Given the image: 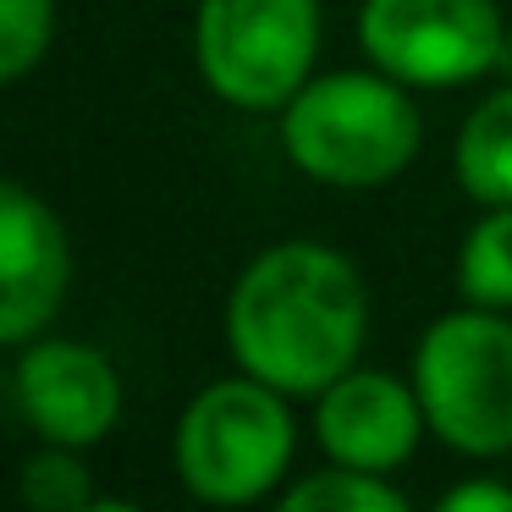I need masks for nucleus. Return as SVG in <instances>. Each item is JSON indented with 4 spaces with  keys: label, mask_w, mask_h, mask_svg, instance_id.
<instances>
[{
    "label": "nucleus",
    "mask_w": 512,
    "mask_h": 512,
    "mask_svg": "<svg viewBox=\"0 0 512 512\" xmlns=\"http://www.w3.org/2000/svg\"><path fill=\"white\" fill-rule=\"evenodd\" d=\"M369 292L353 259L325 243H276L237 276L226 298V342L237 369L287 397H320L358 364Z\"/></svg>",
    "instance_id": "obj_1"
},
{
    "label": "nucleus",
    "mask_w": 512,
    "mask_h": 512,
    "mask_svg": "<svg viewBox=\"0 0 512 512\" xmlns=\"http://www.w3.org/2000/svg\"><path fill=\"white\" fill-rule=\"evenodd\" d=\"M419 111L391 72H325L281 105V149L325 188H380L419 155Z\"/></svg>",
    "instance_id": "obj_2"
},
{
    "label": "nucleus",
    "mask_w": 512,
    "mask_h": 512,
    "mask_svg": "<svg viewBox=\"0 0 512 512\" xmlns=\"http://www.w3.org/2000/svg\"><path fill=\"white\" fill-rule=\"evenodd\" d=\"M413 391L424 424L452 452H512V320L507 309H463L424 325L413 347Z\"/></svg>",
    "instance_id": "obj_3"
},
{
    "label": "nucleus",
    "mask_w": 512,
    "mask_h": 512,
    "mask_svg": "<svg viewBox=\"0 0 512 512\" xmlns=\"http://www.w3.org/2000/svg\"><path fill=\"white\" fill-rule=\"evenodd\" d=\"M292 413L287 391L259 375L210 380L177 424V474L199 501L248 507L270 496L292 468Z\"/></svg>",
    "instance_id": "obj_4"
},
{
    "label": "nucleus",
    "mask_w": 512,
    "mask_h": 512,
    "mask_svg": "<svg viewBox=\"0 0 512 512\" xmlns=\"http://www.w3.org/2000/svg\"><path fill=\"white\" fill-rule=\"evenodd\" d=\"M320 56V0H199L193 61L237 111H281Z\"/></svg>",
    "instance_id": "obj_5"
},
{
    "label": "nucleus",
    "mask_w": 512,
    "mask_h": 512,
    "mask_svg": "<svg viewBox=\"0 0 512 512\" xmlns=\"http://www.w3.org/2000/svg\"><path fill=\"white\" fill-rule=\"evenodd\" d=\"M358 45L408 89H463L507 50L496 0H364Z\"/></svg>",
    "instance_id": "obj_6"
},
{
    "label": "nucleus",
    "mask_w": 512,
    "mask_h": 512,
    "mask_svg": "<svg viewBox=\"0 0 512 512\" xmlns=\"http://www.w3.org/2000/svg\"><path fill=\"white\" fill-rule=\"evenodd\" d=\"M17 408L28 430L50 446H94L122 419V375L89 342L67 336H34L17 358Z\"/></svg>",
    "instance_id": "obj_7"
},
{
    "label": "nucleus",
    "mask_w": 512,
    "mask_h": 512,
    "mask_svg": "<svg viewBox=\"0 0 512 512\" xmlns=\"http://www.w3.org/2000/svg\"><path fill=\"white\" fill-rule=\"evenodd\" d=\"M72 276V248L56 210L23 182L0 188V342H34L56 320Z\"/></svg>",
    "instance_id": "obj_8"
},
{
    "label": "nucleus",
    "mask_w": 512,
    "mask_h": 512,
    "mask_svg": "<svg viewBox=\"0 0 512 512\" xmlns=\"http://www.w3.org/2000/svg\"><path fill=\"white\" fill-rule=\"evenodd\" d=\"M424 430L430 424H424L419 391L386 369H347L314 397V441L325 446L331 463L391 474L413 457Z\"/></svg>",
    "instance_id": "obj_9"
},
{
    "label": "nucleus",
    "mask_w": 512,
    "mask_h": 512,
    "mask_svg": "<svg viewBox=\"0 0 512 512\" xmlns=\"http://www.w3.org/2000/svg\"><path fill=\"white\" fill-rule=\"evenodd\" d=\"M457 182L474 204H512V83L468 111L452 149Z\"/></svg>",
    "instance_id": "obj_10"
},
{
    "label": "nucleus",
    "mask_w": 512,
    "mask_h": 512,
    "mask_svg": "<svg viewBox=\"0 0 512 512\" xmlns=\"http://www.w3.org/2000/svg\"><path fill=\"white\" fill-rule=\"evenodd\" d=\"M457 292L479 309H512V204H485L457 248Z\"/></svg>",
    "instance_id": "obj_11"
},
{
    "label": "nucleus",
    "mask_w": 512,
    "mask_h": 512,
    "mask_svg": "<svg viewBox=\"0 0 512 512\" xmlns=\"http://www.w3.org/2000/svg\"><path fill=\"white\" fill-rule=\"evenodd\" d=\"M287 512H402L408 496L391 485L375 468H353V463H331L320 474L298 479V485L281 496Z\"/></svg>",
    "instance_id": "obj_12"
},
{
    "label": "nucleus",
    "mask_w": 512,
    "mask_h": 512,
    "mask_svg": "<svg viewBox=\"0 0 512 512\" xmlns=\"http://www.w3.org/2000/svg\"><path fill=\"white\" fill-rule=\"evenodd\" d=\"M23 501L34 512H89L100 507L89 468L78 463V446H50L23 463Z\"/></svg>",
    "instance_id": "obj_13"
},
{
    "label": "nucleus",
    "mask_w": 512,
    "mask_h": 512,
    "mask_svg": "<svg viewBox=\"0 0 512 512\" xmlns=\"http://www.w3.org/2000/svg\"><path fill=\"white\" fill-rule=\"evenodd\" d=\"M56 39V0H0V83H23Z\"/></svg>",
    "instance_id": "obj_14"
},
{
    "label": "nucleus",
    "mask_w": 512,
    "mask_h": 512,
    "mask_svg": "<svg viewBox=\"0 0 512 512\" xmlns=\"http://www.w3.org/2000/svg\"><path fill=\"white\" fill-rule=\"evenodd\" d=\"M446 512H512V490L496 479H463L441 496Z\"/></svg>",
    "instance_id": "obj_15"
}]
</instances>
